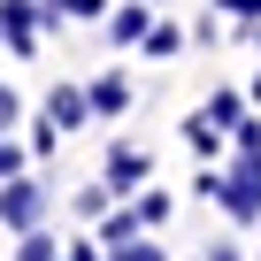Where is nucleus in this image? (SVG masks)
<instances>
[{
	"label": "nucleus",
	"instance_id": "19",
	"mask_svg": "<svg viewBox=\"0 0 261 261\" xmlns=\"http://www.w3.org/2000/svg\"><path fill=\"white\" fill-rule=\"evenodd\" d=\"M62 261H108V246H92V238H69V246H62Z\"/></svg>",
	"mask_w": 261,
	"mask_h": 261
},
{
	"label": "nucleus",
	"instance_id": "2",
	"mask_svg": "<svg viewBox=\"0 0 261 261\" xmlns=\"http://www.w3.org/2000/svg\"><path fill=\"white\" fill-rule=\"evenodd\" d=\"M39 223H46V185L23 169V177L0 185V230H16V238H23V230H39Z\"/></svg>",
	"mask_w": 261,
	"mask_h": 261
},
{
	"label": "nucleus",
	"instance_id": "13",
	"mask_svg": "<svg viewBox=\"0 0 261 261\" xmlns=\"http://www.w3.org/2000/svg\"><path fill=\"white\" fill-rule=\"evenodd\" d=\"M177 46H185V31H177V23H154V31H146V46H139V54H146V62H169V54H177Z\"/></svg>",
	"mask_w": 261,
	"mask_h": 261
},
{
	"label": "nucleus",
	"instance_id": "7",
	"mask_svg": "<svg viewBox=\"0 0 261 261\" xmlns=\"http://www.w3.org/2000/svg\"><path fill=\"white\" fill-rule=\"evenodd\" d=\"M85 92H92V115H123V108H130V77H123V69H100Z\"/></svg>",
	"mask_w": 261,
	"mask_h": 261
},
{
	"label": "nucleus",
	"instance_id": "18",
	"mask_svg": "<svg viewBox=\"0 0 261 261\" xmlns=\"http://www.w3.org/2000/svg\"><path fill=\"white\" fill-rule=\"evenodd\" d=\"M230 154H261V115H246V123L230 130Z\"/></svg>",
	"mask_w": 261,
	"mask_h": 261
},
{
	"label": "nucleus",
	"instance_id": "5",
	"mask_svg": "<svg viewBox=\"0 0 261 261\" xmlns=\"http://www.w3.org/2000/svg\"><path fill=\"white\" fill-rule=\"evenodd\" d=\"M154 23H162V16H154V0H123V8L108 16V46H146Z\"/></svg>",
	"mask_w": 261,
	"mask_h": 261
},
{
	"label": "nucleus",
	"instance_id": "8",
	"mask_svg": "<svg viewBox=\"0 0 261 261\" xmlns=\"http://www.w3.org/2000/svg\"><path fill=\"white\" fill-rule=\"evenodd\" d=\"M185 146H192V154H200V162H215V154H223V146H230V130H223V123H207V115H200V108H192V115H185Z\"/></svg>",
	"mask_w": 261,
	"mask_h": 261
},
{
	"label": "nucleus",
	"instance_id": "21",
	"mask_svg": "<svg viewBox=\"0 0 261 261\" xmlns=\"http://www.w3.org/2000/svg\"><path fill=\"white\" fill-rule=\"evenodd\" d=\"M0 123L16 130V92H8V85H0Z\"/></svg>",
	"mask_w": 261,
	"mask_h": 261
},
{
	"label": "nucleus",
	"instance_id": "14",
	"mask_svg": "<svg viewBox=\"0 0 261 261\" xmlns=\"http://www.w3.org/2000/svg\"><path fill=\"white\" fill-rule=\"evenodd\" d=\"M62 139H69V130H62L54 115H39V123H31V162H46V154H54Z\"/></svg>",
	"mask_w": 261,
	"mask_h": 261
},
{
	"label": "nucleus",
	"instance_id": "16",
	"mask_svg": "<svg viewBox=\"0 0 261 261\" xmlns=\"http://www.w3.org/2000/svg\"><path fill=\"white\" fill-rule=\"evenodd\" d=\"M108 207H115V192H108V177H100V185H85V192H77V215H85V223H100V215H108Z\"/></svg>",
	"mask_w": 261,
	"mask_h": 261
},
{
	"label": "nucleus",
	"instance_id": "15",
	"mask_svg": "<svg viewBox=\"0 0 261 261\" xmlns=\"http://www.w3.org/2000/svg\"><path fill=\"white\" fill-rule=\"evenodd\" d=\"M108 261H169V253H162V238H154V230H139L130 246H115Z\"/></svg>",
	"mask_w": 261,
	"mask_h": 261
},
{
	"label": "nucleus",
	"instance_id": "17",
	"mask_svg": "<svg viewBox=\"0 0 261 261\" xmlns=\"http://www.w3.org/2000/svg\"><path fill=\"white\" fill-rule=\"evenodd\" d=\"M16 261H62V246H54L46 230H23V238H16Z\"/></svg>",
	"mask_w": 261,
	"mask_h": 261
},
{
	"label": "nucleus",
	"instance_id": "10",
	"mask_svg": "<svg viewBox=\"0 0 261 261\" xmlns=\"http://www.w3.org/2000/svg\"><path fill=\"white\" fill-rule=\"evenodd\" d=\"M200 115H207V123H223V130H238V123H246V92H230V85H223V92H207V108H200Z\"/></svg>",
	"mask_w": 261,
	"mask_h": 261
},
{
	"label": "nucleus",
	"instance_id": "1",
	"mask_svg": "<svg viewBox=\"0 0 261 261\" xmlns=\"http://www.w3.org/2000/svg\"><path fill=\"white\" fill-rule=\"evenodd\" d=\"M223 215L238 230H261V154H230V169H223Z\"/></svg>",
	"mask_w": 261,
	"mask_h": 261
},
{
	"label": "nucleus",
	"instance_id": "12",
	"mask_svg": "<svg viewBox=\"0 0 261 261\" xmlns=\"http://www.w3.org/2000/svg\"><path fill=\"white\" fill-rule=\"evenodd\" d=\"M23 169H31V146H16V130L0 123V185H8V177H23Z\"/></svg>",
	"mask_w": 261,
	"mask_h": 261
},
{
	"label": "nucleus",
	"instance_id": "9",
	"mask_svg": "<svg viewBox=\"0 0 261 261\" xmlns=\"http://www.w3.org/2000/svg\"><path fill=\"white\" fill-rule=\"evenodd\" d=\"M139 230H146V223H139V207H130V200L100 215V246H108V253H115V246H130V238H139Z\"/></svg>",
	"mask_w": 261,
	"mask_h": 261
},
{
	"label": "nucleus",
	"instance_id": "4",
	"mask_svg": "<svg viewBox=\"0 0 261 261\" xmlns=\"http://www.w3.org/2000/svg\"><path fill=\"white\" fill-rule=\"evenodd\" d=\"M100 177H108V192H115V200H130V192H146L154 154H146V146H108V169H100Z\"/></svg>",
	"mask_w": 261,
	"mask_h": 261
},
{
	"label": "nucleus",
	"instance_id": "3",
	"mask_svg": "<svg viewBox=\"0 0 261 261\" xmlns=\"http://www.w3.org/2000/svg\"><path fill=\"white\" fill-rule=\"evenodd\" d=\"M39 0H0V46H16V62L39 54Z\"/></svg>",
	"mask_w": 261,
	"mask_h": 261
},
{
	"label": "nucleus",
	"instance_id": "20",
	"mask_svg": "<svg viewBox=\"0 0 261 261\" xmlns=\"http://www.w3.org/2000/svg\"><path fill=\"white\" fill-rule=\"evenodd\" d=\"M200 261H246V253H238V238H215V246H207Z\"/></svg>",
	"mask_w": 261,
	"mask_h": 261
},
{
	"label": "nucleus",
	"instance_id": "11",
	"mask_svg": "<svg viewBox=\"0 0 261 261\" xmlns=\"http://www.w3.org/2000/svg\"><path fill=\"white\" fill-rule=\"evenodd\" d=\"M130 207H139V223H146V230H162V223H169V207H177V200H169V192H154V185H146V192H130Z\"/></svg>",
	"mask_w": 261,
	"mask_h": 261
},
{
	"label": "nucleus",
	"instance_id": "6",
	"mask_svg": "<svg viewBox=\"0 0 261 261\" xmlns=\"http://www.w3.org/2000/svg\"><path fill=\"white\" fill-rule=\"evenodd\" d=\"M46 115H54L62 130H85V123H92V92H85V85H54V92H46Z\"/></svg>",
	"mask_w": 261,
	"mask_h": 261
}]
</instances>
